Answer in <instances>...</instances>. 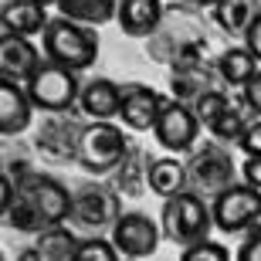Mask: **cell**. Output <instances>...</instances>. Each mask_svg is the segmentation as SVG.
Wrapping results in <instances>:
<instances>
[{
	"label": "cell",
	"instance_id": "1",
	"mask_svg": "<svg viewBox=\"0 0 261 261\" xmlns=\"http://www.w3.org/2000/svg\"><path fill=\"white\" fill-rule=\"evenodd\" d=\"M71 217V190L48 173H24L17 180V197L4 207V221L14 231L41 234Z\"/></svg>",
	"mask_w": 261,
	"mask_h": 261
},
{
	"label": "cell",
	"instance_id": "2",
	"mask_svg": "<svg viewBox=\"0 0 261 261\" xmlns=\"http://www.w3.org/2000/svg\"><path fill=\"white\" fill-rule=\"evenodd\" d=\"M41 51L55 65H65L71 71H85L98 58V34L95 28L75 24L68 17H51L48 31L41 34Z\"/></svg>",
	"mask_w": 261,
	"mask_h": 261
},
{
	"label": "cell",
	"instance_id": "3",
	"mask_svg": "<svg viewBox=\"0 0 261 261\" xmlns=\"http://www.w3.org/2000/svg\"><path fill=\"white\" fill-rule=\"evenodd\" d=\"M24 92H28L31 106L38 109V112L61 116V112H68L71 106H78L82 85H78V71L44 58L28 78H24Z\"/></svg>",
	"mask_w": 261,
	"mask_h": 261
},
{
	"label": "cell",
	"instance_id": "4",
	"mask_svg": "<svg viewBox=\"0 0 261 261\" xmlns=\"http://www.w3.org/2000/svg\"><path fill=\"white\" fill-rule=\"evenodd\" d=\"M129 149H133V143L116 122H85L82 133H78L75 160L92 176H106V173H116L119 163L129 156Z\"/></svg>",
	"mask_w": 261,
	"mask_h": 261
},
{
	"label": "cell",
	"instance_id": "5",
	"mask_svg": "<svg viewBox=\"0 0 261 261\" xmlns=\"http://www.w3.org/2000/svg\"><path fill=\"white\" fill-rule=\"evenodd\" d=\"M160 227H163L166 241L180 244V248H187V244H194V241H203L214 227L211 203L203 200L200 194H194V190H184V194L163 200Z\"/></svg>",
	"mask_w": 261,
	"mask_h": 261
},
{
	"label": "cell",
	"instance_id": "6",
	"mask_svg": "<svg viewBox=\"0 0 261 261\" xmlns=\"http://www.w3.org/2000/svg\"><path fill=\"white\" fill-rule=\"evenodd\" d=\"M214 227L221 234H248L261 227V190L251 184H231L211 197Z\"/></svg>",
	"mask_w": 261,
	"mask_h": 261
},
{
	"label": "cell",
	"instance_id": "7",
	"mask_svg": "<svg viewBox=\"0 0 261 261\" xmlns=\"http://www.w3.org/2000/svg\"><path fill=\"white\" fill-rule=\"evenodd\" d=\"M187 170H190V190L200 194V197L203 194L217 197L224 187L234 184V160H231V153L224 149V143H217V139L194 146Z\"/></svg>",
	"mask_w": 261,
	"mask_h": 261
},
{
	"label": "cell",
	"instance_id": "8",
	"mask_svg": "<svg viewBox=\"0 0 261 261\" xmlns=\"http://www.w3.org/2000/svg\"><path fill=\"white\" fill-rule=\"evenodd\" d=\"M122 217V194L112 187L85 184L71 194V221L85 231H106Z\"/></svg>",
	"mask_w": 261,
	"mask_h": 261
},
{
	"label": "cell",
	"instance_id": "9",
	"mask_svg": "<svg viewBox=\"0 0 261 261\" xmlns=\"http://www.w3.org/2000/svg\"><path fill=\"white\" fill-rule=\"evenodd\" d=\"M153 136H156V143L173 156L194 153L197 136H200V122H197L194 109L187 106V102L166 98L163 112H160V119H156V126H153Z\"/></svg>",
	"mask_w": 261,
	"mask_h": 261
},
{
	"label": "cell",
	"instance_id": "10",
	"mask_svg": "<svg viewBox=\"0 0 261 261\" xmlns=\"http://www.w3.org/2000/svg\"><path fill=\"white\" fill-rule=\"evenodd\" d=\"M163 227L143 211H129L112 224V244L126 261H143L160 248Z\"/></svg>",
	"mask_w": 261,
	"mask_h": 261
},
{
	"label": "cell",
	"instance_id": "11",
	"mask_svg": "<svg viewBox=\"0 0 261 261\" xmlns=\"http://www.w3.org/2000/svg\"><path fill=\"white\" fill-rule=\"evenodd\" d=\"M166 106V95L156 92L149 85H139V82H129L122 85V106H119V122L133 133H153L156 119Z\"/></svg>",
	"mask_w": 261,
	"mask_h": 261
},
{
	"label": "cell",
	"instance_id": "12",
	"mask_svg": "<svg viewBox=\"0 0 261 261\" xmlns=\"http://www.w3.org/2000/svg\"><path fill=\"white\" fill-rule=\"evenodd\" d=\"M122 106V85L112 78H88L78 95V109L88 122H112Z\"/></svg>",
	"mask_w": 261,
	"mask_h": 261
},
{
	"label": "cell",
	"instance_id": "13",
	"mask_svg": "<svg viewBox=\"0 0 261 261\" xmlns=\"http://www.w3.org/2000/svg\"><path fill=\"white\" fill-rule=\"evenodd\" d=\"M48 24V7L38 0H4V7H0V31L4 34L34 38V34H44Z\"/></svg>",
	"mask_w": 261,
	"mask_h": 261
},
{
	"label": "cell",
	"instance_id": "14",
	"mask_svg": "<svg viewBox=\"0 0 261 261\" xmlns=\"http://www.w3.org/2000/svg\"><path fill=\"white\" fill-rule=\"evenodd\" d=\"M163 0H119V31L126 38H153L163 24Z\"/></svg>",
	"mask_w": 261,
	"mask_h": 261
},
{
	"label": "cell",
	"instance_id": "15",
	"mask_svg": "<svg viewBox=\"0 0 261 261\" xmlns=\"http://www.w3.org/2000/svg\"><path fill=\"white\" fill-rule=\"evenodd\" d=\"M34 106H31L24 82L14 78H0V133L4 136H17L31 126Z\"/></svg>",
	"mask_w": 261,
	"mask_h": 261
},
{
	"label": "cell",
	"instance_id": "16",
	"mask_svg": "<svg viewBox=\"0 0 261 261\" xmlns=\"http://www.w3.org/2000/svg\"><path fill=\"white\" fill-rule=\"evenodd\" d=\"M38 44H31V38H17V34H0V78H14V82H24V78L41 65Z\"/></svg>",
	"mask_w": 261,
	"mask_h": 261
},
{
	"label": "cell",
	"instance_id": "17",
	"mask_svg": "<svg viewBox=\"0 0 261 261\" xmlns=\"http://www.w3.org/2000/svg\"><path fill=\"white\" fill-rule=\"evenodd\" d=\"M149 190H153L156 197H163V200L190 190V170H187V163L176 160L173 153L153 160V163H149Z\"/></svg>",
	"mask_w": 261,
	"mask_h": 261
},
{
	"label": "cell",
	"instance_id": "18",
	"mask_svg": "<svg viewBox=\"0 0 261 261\" xmlns=\"http://www.w3.org/2000/svg\"><path fill=\"white\" fill-rule=\"evenodd\" d=\"M211 82L214 78H211L203 61H197V65H173L170 68V98L190 106L194 98H200L211 88Z\"/></svg>",
	"mask_w": 261,
	"mask_h": 261
},
{
	"label": "cell",
	"instance_id": "19",
	"mask_svg": "<svg viewBox=\"0 0 261 261\" xmlns=\"http://www.w3.org/2000/svg\"><path fill=\"white\" fill-rule=\"evenodd\" d=\"M261 4L258 0H221L217 7H211L214 14V24L231 34V38H244V31L251 28V20L258 17Z\"/></svg>",
	"mask_w": 261,
	"mask_h": 261
},
{
	"label": "cell",
	"instance_id": "20",
	"mask_svg": "<svg viewBox=\"0 0 261 261\" xmlns=\"http://www.w3.org/2000/svg\"><path fill=\"white\" fill-rule=\"evenodd\" d=\"M58 10H61V17L75 20V24L98 28V24L116 20L119 0H58Z\"/></svg>",
	"mask_w": 261,
	"mask_h": 261
},
{
	"label": "cell",
	"instance_id": "21",
	"mask_svg": "<svg viewBox=\"0 0 261 261\" xmlns=\"http://www.w3.org/2000/svg\"><path fill=\"white\" fill-rule=\"evenodd\" d=\"M258 61H254V55L248 48H227L221 51V58H217V65H214V75H217V82H224V85H234V88H241L248 78L258 71Z\"/></svg>",
	"mask_w": 261,
	"mask_h": 261
},
{
	"label": "cell",
	"instance_id": "22",
	"mask_svg": "<svg viewBox=\"0 0 261 261\" xmlns=\"http://www.w3.org/2000/svg\"><path fill=\"white\" fill-rule=\"evenodd\" d=\"M149 163H153V156H146L139 146H133L129 156L119 163L112 187H116L119 194H139L143 187H149Z\"/></svg>",
	"mask_w": 261,
	"mask_h": 261
},
{
	"label": "cell",
	"instance_id": "23",
	"mask_svg": "<svg viewBox=\"0 0 261 261\" xmlns=\"http://www.w3.org/2000/svg\"><path fill=\"white\" fill-rule=\"evenodd\" d=\"M78 241H82V238H75V234L68 231L65 224H58V227H48V231H41L34 248H38V251L44 254L48 261H71V254H75Z\"/></svg>",
	"mask_w": 261,
	"mask_h": 261
},
{
	"label": "cell",
	"instance_id": "24",
	"mask_svg": "<svg viewBox=\"0 0 261 261\" xmlns=\"http://www.w3.org/2000/svg\"><path fill=\"white\" fill-rule=\"evenodd\" d=\"M78 133H82V129H78ZM78 133H68V136H65V122H61V119H51L48 126L41 129L38 146H41L48 156L61 160V156H68V153H78Z\"/></svg>",
	"mask_w": 261,
	"mask_h": 261
},
{
	"label": "cell",
	"instance_id": "25",
	"mask_svg": "<svg viewBox=\"0 0 261 261\" xmlns=\"http://www.w3.org/2000/svg\"><path fill=\"white\" fill-rule=\"evenodd\" d=\"M248 109H238V106H227L221 112V116L214 119V126H211V136L217 139V143H241V136H244V129H248Z\"/></svg>",
	"mask_w": 261,
	"mask_h": 261
},
{
	"label": "cell",
	"instance_id": "26",
	"mask_svg": "<svg viewBox=\"0 0 261 261\" xmlns=\"http://www.w3.org/2000/svg\"><path fill=\"white\" fill-rule=\"evenodd\" d=\"M227 106H231V98L224 95L221 88H207V92H203L200 98H194V102H190V109H194L197 122H200V126H207V129L214 126V119L221 116V112H224Z\"/></svg>",
	"mask_w": 261,
	"mask_h": 261
},
{
	"label": "cell",
	"instance_id": "27",
	"mask_svg": "<svg viewBox=\"0 0 261 261\" xmlns=\"http://www.w3.org/2000/svg\"><path fill=\"white\" fill-rule=\"evenodd\" d=\"M122 254L116 251L112 238H82L71 254V261H119Z\"/></svg>",
	"mask_w": 261,
	"mask_h": 261
},
{
	"label": "cell",
	"instance_id": "28",
	"mask_svg": "<svg viewBox=\"0 0 261 261\" xmlns=\"http://www.w3.org/2000/svg\"><path fill=\"white\" fill-rule=\"evenodd\" d=\"M180 261H234V258H231V251H227L221 241H211V238H203V241L187 244L184 254H180Z\"/></svg>",
	"mask_w": 261,
	"mask_h": 261
},
{
	"label": "cell",
	"instance_id": "29",
	"mask_svg": "<svg viewBox=\"0 0 261 261\" xmlns=\"http://www.w3.org/2000/svg\"><path fill=\"white\" fill-rule=\"evenodd\" d=\"M241 106L248 109L251 119H261V68L241 85Z\"/></svg>",
	"mask_w": 261,
	"mask_h": 261
},
{
	"label": "cell",
	"instance_id": "30",
	"mask_svg": "<svg viewBox=\"0 0 261 261\" xmlns=\"http://www.w3.org/2000/svg\"><path fill=\"white\" fill-rule=\"evenodd\" d=\"M238 146H241L244 156H261V119H251V122H248V129H244Z\"/></svg>",
	"mask_w": 261,
	"mask_h": 261
},
{
	"label": "cell",
	"instance_id": "31",
	"mask_svg": "<svg viewBox=\"0 0 261 261\" xmlns=\"http://www.w3.org/2000/svg\"><path fill=\"white\" fill-rule=\"evenodd\" d=\"M234 261H261V227L248 231V238H244V244L238 248Z\"/></svg>",
	"mask_w": 261,
	"mask_h": 261
},
{
	"label": "cell",
	"instance_id": "32",
	"mask_svg": "<svg viewBox=\"0 0 261 261\" xmlns=\"http://www.w3.org/2000/svg\"><path fill=\"white\" fill-rule=\"evenodd\" d=\"M244 48L254 55V61L261 65V10H258V17L251 20V28L244 31Z\"/></svg>",
	"mask_w": 261,
	"mask_h": 261
},
{
	"label": "cell",
	"instance_id": "33",
	"mask_svg": "<svg viewBox=\"0 0 261 261\" xmlns=\"http://www.w3.org/2000/svg\"><path fill=\"white\" fill-rule=\"evenodd\" d=\"M241 180L261 190V156H244V163H241Z\"/></svg>",
	"mask_w": 261,
	"mask_h": 261
},
{
	"label": "cell",
	"instance_id": "34",
	"mask_svg": "<svg viewBox=\"0 0 261 261\" xmlns=\"http://www.w3.org/2000/svg\"><path fill=\"white\" fill-rule=\"evenodd\" d=\"M187 4H194V7H217L221 0H187Z\"/></svg>",
	"mask_w": 261,
	"mask_h": 261
},
{
	"label": "cell",
	"instance_id": "35",
	"mask_svg": "<svg viewBox=\"0 0 261 261\" xmlns=\"http://www.w3.org/2000/svg\"><path fill=\"white\" fill-rule=\"evenodd\" d=\"M38 4H44V7H51V4H58V0H38Z\"/></svg>",
	"mask_w": 261,
	"mask_h": 261
}]
</instances>
